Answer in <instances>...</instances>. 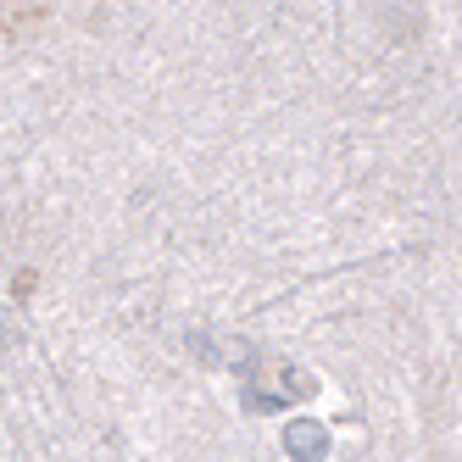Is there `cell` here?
Wrapping results in <instances>:
<instances>
[{
  "label": "cell",
  "instance_id": "1",
  "mask_svg": "<svg viewBox=\"0 0 462 462\" xmlns=\"http://www.w3.org/2000/svg\"><path fill=\"white\" fill-rule=\"evenodd\" d=\"M284 446H290L295 462H323V451H328V429L312 423V418H295V423L284 429Z\"/></svg>",
  "mask_w": 462,
  "mask_h": 462
}]
</instances>
